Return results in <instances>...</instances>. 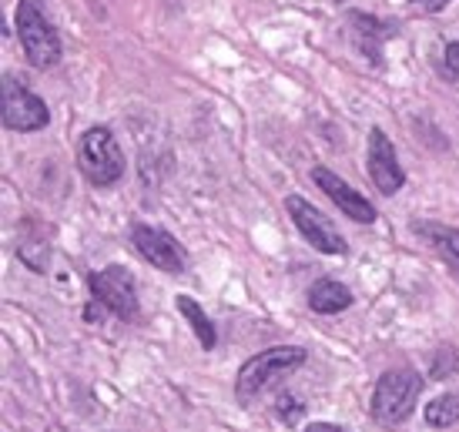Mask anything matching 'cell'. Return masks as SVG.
<instances>
[{"label":"cell","instance_id":"obj_1","mask_svg":"<svg viewBox=\"0 0 459 432\" xmlns=\"http://www.w3.org/2000/svg\"><path fill=\"white\" fill-rule=\"evenodd\" d=\"M308 352L306 349H299V345H272L265 352H258L245 362L238 376H235V395H238V402H255L258 395L272 389L275 382L289 379L292 372H299L306 366Z\"/></svg>","mask_w":459,"mask_h":432},{"label":"cell","instance_id":"obj_2","mask_svg":"<svg viewBox=\"0 0 459 432\" xmlns=\"http://www.w3.org/2000/svg\"><path fill=\"white\" fill-rule=\"evenodd\" d=\"M13 27H17V38H21L30 67L51 71L61 64V38L48 21V0H17Z\"/></svg>","mask_w":459,"mask_h":432},{"label":"cell","instance_id":"obj_3","mask_svg":"<svg viewBox=\"0 0 459 432\" xmlns=\"http://www.w3.org/2000/svg\"><path fill=\"white\" fill-rule=\"evenodd\" d=\"M77 165H81L91 185L111 188L125 178L128 161H125V151H121V144L108 127H88L77 141Z\"/></svg>","mask_w":459,"mask_h":432},{"label":"cell","instance_id":"obj_4","mask_svg":"<svg viewBox=\"0 0 459 432\" xmlns=\"http://www.w3.org/2000/svg\"><path fill=\"white\" fill-rule=\"evenodd\" d=\"M422 395V376L416 369H389L379 376L376 389H372V416L383 426H399L412 416V409Z\"/></svg>","mask_w":459,"mask_h":432},{"label":"cell","instance_id":"obj_5","mask_svg":"<svg viewBox=\"0 0 459 432\" xmlns=\"http://www.w3.org/2000/svg\"><path fill=\"white\" fill-rule=\"evenodd\" d=\"M91 298L94 306L108 308L111 315L125 318V322H134L141 315V302H138V281L125 265H108L91 272Z\"/></svg>","mask_w":459,"mask_h":432},{"label":"cell","instance_id":"obj_6","mask_svg":"<svg viewBox=\"0 0 459 432\" xmlns=\"http://www.w3.org/2000/svg\"><path fill=\"white\" fill-rule=\"evenodd\" d=\"M0 117L11 131L30 134V131H44L51 125V111L48 104L40 101L38 94L24 84H17L13 77L4 81V98H0Z\"/></svg>","mask_w":459,"mask_h":432},{"label":"cell","instance_id":"obj_7","mask_svg":"<svg viewBox=\"0 0 459 432\" xmlns=\"http://www.w3.org/2000/svg\"><path fill=\"white\" fill-rule=\"evenodd\" d=\"M131 245L134 252L154 265L158 272H168V275H181L185 265H188V255L178 245V238L165 229H154V225H131Z\"/></svg>","mask_w":459,"mask_h":432},{"label":"cell","instance_id":"obj_8","mask_svg":"<svg viewBox=\"0 0 459 432\" xmlns=\"http://www.w3.org/2000/svg\"><path fill=\"white\" fill-rule=\"evenodd\" d=\"M285 208H289V215H292L295 229L302 231V238H306L316 252L322 255H345V238L339 235V231L329 225V218L322 215L316 204H308L302 194H289L285 198Z\"/></svg>","mask_w":459,"mask_h":432},{"label":"cell","instance_id":"obj_9","mask_svg":"<svg viewBox=\"0 0 459 432\" xmlns=\"http://www.w3.org/2000/svg\"><path fill=\"white\" fill-rule=\"evenodd\" d=\"M312 181L319 185V191H325L329 194V202L342 212L345 218H352V221H359V225H372L376 218H379V212H376V204L366 198V194H359L349 181H342L335 171H329V168H312Z\"/></svg>","mask_w":459,"mask_h":432},{"label":"cell","instance_id":"obj_10","mask_svg":"<svg viewBox=\"0 0 459 432\" xmlns=\"http://www.w3.org/2000/svg\"><path fill=\"white\" fill-rule=\"evenodd\" d=\"M369 178L372 185L383 191V194H395V191L406 185V171L399 165V154H395L393 141L383 127H372L369 131Z\"/></svg>","mask_w":459,"mask_h":432},{"label":"cell","instance_id":"obj_11","mask_svg":"<svg viewBox=\"0 0 459 432\" xmlns=\"http://www.w3.org/2000/svg\"><path fill=\"white\" fill-rule=\"evenodd\" d=\"M345 21H349V38L362 51V57L369 64H383V44L393 34V24H385V21L362 11H349Z\"/></svg>","mask_w":459,"mask_h":432},{"label":"cell","instance_id":"obj_12","mask_svg":"<svg viewBox=\"0 0 459 432\" xmlns=\"http://www.w3.org/2000/svg\"><path fill=\"white\" fill-rule=\"evenodd\" d=\"M412 235L429 245L453 272H459V229L443 225V221H412Z\"/></svg>","mask_w":459,"mask_h":432},{"label":"cell","instance_id":"obj_13","mask_svg":"<svg viewBox=\"0 0 459 432\" xmlns=\"http://www.w3.org/2000/svg\"><path fill=\"white\" fill-rule=\"evenodd\" d=\"M352 306V292L345 289L342 281L335 279H319L308 289V308L319 312V315H339Z\"/></svg>","mask_w":459,"mask_h":432},{"label":"cell","instance_id":"obj_14","mask_svg":"<svg viewBox=\"0 0 459 432\" xmlns=\"http://www.w3.org/2000/svg\"><path fill=\"white\" fill-rule=\"evenodd\" d=\"M175 306H178V312L185 315V322L192 325V332L198 335V342H202V349H215V342H218V332H215V322L208 318V312H204L198 302H195L192 295H178L175 298Z\"/></svg>","mask_w":459,"mask_h":432},{"label":"cell","instance_id":"obj_15","mask_svg":"<svg viewBox=\"0 0 459 432\" xmlns=\"http://www.w3.org/2000/svg\"><path fill=\"white\" fill-rule=\"evenodd\" d=\"M426 422L433 429H449V426H459V393H446L433 399L426 406Z\"/></svg>","mask_w":459,"mask_h":432},{"label":"cell","instance_id":"obj_16","mask_svg":"<svg viewBox=\"0 0 459 432\" xmlns=\"http://www.w3.org/2000/svg\"><path fill=\"white\" fill-rule=\"evenodd\" d=\"M439 71H443L449 81H459V40H456V44H446L443 61H439Z\"/></svg>","mask_w":459,"mask_h":432},{"label":"cell","instance_id":"obj_17","mask_svg":"<svg viewBox=\"0 0 459 432\" xmlns=\"http://www.w3.org/2000/svg\"><path fill=\"white\" fill-rule=\"evenodd\" d=\"M409 4L422 13H439V11H446V4H453V0H409Z\"/></svg>","mask_w":459,"mask_h":432},{"label":"cell","instance_id":"obj_18","mask_svg":"<svg viewBox=\"0 0 459 432\" xmlns=\"http://www.w3.org/2000/svg\"><path fill=\"white\" fill-rule=\"evenodd\" d=\"M306 432H349L345 426H335V422H312Z\"/></svg>","mask_w":459,"mask_h":432},{"label":"cell","instance_id":"obj_19","mask_svg":"<svg viewBox=\"0 0 459 432\" xmlns=\"http://www.w3.org/2000/svg\"><path fill=\"white\" fill-rule=\"evenodd\" d=\"M339 4H342V0H339Z\"/></svg>","mask_w":459,"mask_h":432}]
</instances>
